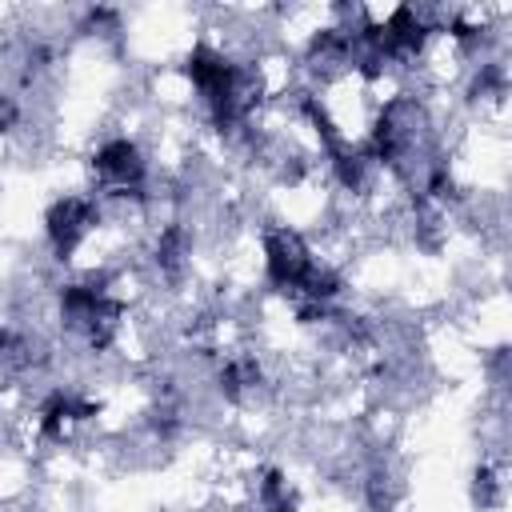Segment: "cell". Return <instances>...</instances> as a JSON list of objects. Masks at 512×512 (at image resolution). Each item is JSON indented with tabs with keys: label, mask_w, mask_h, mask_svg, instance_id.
<instances>
[{
	"label": "cell",
	"mask_w": 512,
	"mask_h": 512,
	"mask_svg": "<svg viewBox=\"0 0 512 512\" xmlns=\"http://www.w3.org/2000/svg\"><path fill=\"white\" fill-rule=\"evenodd\" d=\"M92 172H96L104 184H112L116 192H128V188L140 184V176H144V160H140V152H136L132 140H108V144L96 152Z\"/></svg>",
	"instance_id": "6da1fadb"
},
{
	"label": "cell",
	"mask_w": 512,
	"mask_h": 512,
	"mask_svg": "<svg viewBox=\"0 0 512 512\" xmlns=\"http://www.w3.org/2000/svg\"><path fill=\"white\" fill-rule=\"evenodd\" d=\"M88 224H92V204L80 200V196H64V200L48 212V236H52L56 252L68 256V252L80 244V236H84Z\"/></svg>",
	"instance_id": "7a4b0ae2"
},
{
	"label": "cell",
	"mask_w": 512,
	"mask_h": 512,
	"mask_svg": "<svg viewBox=\"0 0 512 512\" xmlns=\"http://www.w3.org/2000/svg\"><path fill=\"white\" fill-rule=\"evenodd\" d=\"M12 116H16V108H12L8 100H0V132H4L8 124H12Z\"/></svg>",
	"instance_id": "3957f363"
}]
</instances>
